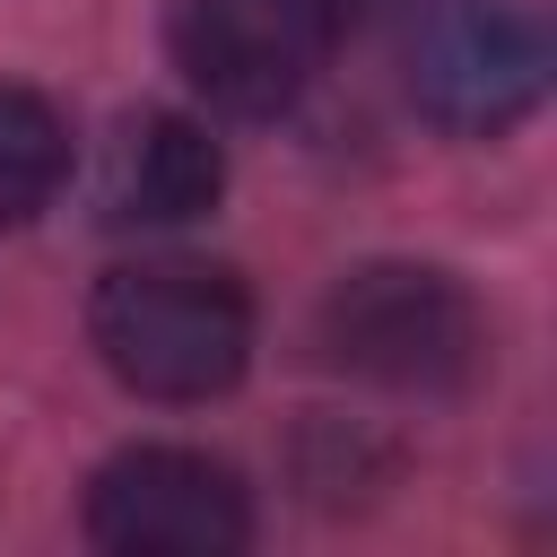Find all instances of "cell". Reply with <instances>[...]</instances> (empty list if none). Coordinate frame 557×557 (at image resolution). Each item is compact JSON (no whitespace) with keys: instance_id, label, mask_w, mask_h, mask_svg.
<instances>
[{"instance_id":"cell-4","label":"cell","mask_w":557,"mask_h":557,"mask_svg":"<svg viewBox=\"0 0 557 557\" xmlns=\"http://www.w3.org/2000/svg\"><path fill=\"white\" fill-rule=\"evenodd\" d=\"M348 9L357 0H174L165 52L191 78V96H209L218 113L270 122L313 87Z\"/></svg>"},{"instance_id":"cell-5","label":"cell","mask_w":557,"mask_h":557,"mask_svg":"<svg viewBox=\"0 0 557 557\" xmlns=\"http://www.w3.org/2000/svg\"><path fill=\"white\" fill-rule=\"evenodd\" d=\"M87 540L122 557H235L252 540V496L191 444H139L87 479Z\"/></svg>"},{"instance_id":"cell-3","label":"cell","mask_w":557,"mask_h":557,"mask_svg":"<svg viewBox=\"0 0 557 557\" xmlns=\"http://www.w3.org/2000/svg\"><path fill=\"white\" fill-rule=\"evenodd\" d=\"M409 96L461 139L513 131L548 96V9L540 0H418Z\"/></svg>"},{"instance_id":"cell-7","label":"cell","mask_w":557,"mask_h":557,"mask_svg":"<svg viewBox=\"0 0 557 557\" xmlns=\"http://www.w3.org/2000/svg\"><path fill=\"white\" fill-rule=\"evenodd\" d=\"M70 174V131L44 96L0 87V226H26Z\"/></svg>"},{"instance_id":"cell-6","label":"cell","mask_w":557,"mask_h":557,"mask_svg":"<svg viewBox=\"0 0 557 557\" xmlns=\"http://www.w3.org/2000/svg\"><path fill=\"white\" fill-rule=\"evenodd\" d=\"M226 191V157L183 113H131L96 157V218L104 226H183Z\"/></svg>"},{"instance_id":"cell-1","label":"cell","mask_w":557,"mask_h":557,"mask_svg":"<svg viewBox=\"0 0 557 557\" xmlns=\"http://www.w3.org/2000/svg\"><path fill=\"white\" fill-rule=\"evenodd\" d=\"M87 331L113 383L139 400H218L252 366V296L235 287V270L191 252H148L104 270Z\"/></svg>"},{"instance_id":"cell-2","label":"cell","mask_w":557,"mask_h":557,"mask_svg":"<svg viewBox=\"0 0 557 557\" xmlns=\"http://www.w3.org/2000/svg\"><path fill=\"white\" fill-rule=\"evenodd\" d=\"M313 339L339 374L383 383V392H418V400L461 392L487 357V322H479L470 287L426 261H366V270L331 278Z\"/></svg>"}]
</instances>
